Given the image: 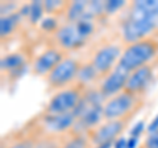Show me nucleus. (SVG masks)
I'll return each mask as SVG.
<instances>
[{
  "label": "nucleus",
  "mask_w": 158,
  "mask_h": 148,
  "mask_svg": "<svg viewBox=\"0 0 158 148\" xmlns=\"http://www.w3.org/2000/svg\"><path fill=\"white\" fill-rule=\"evenodd\" d=\"M157 27H158V15L132 7L128 17L123 23L121 34L124 41L129 44H135L144 40V37L152 33Z\"/></svg>",
  "instance_id": "obj_1"
},
{
  "label": "nucleus",
  "mask_w": 158,
  "mask_h": 148,
  "mask_svg": "<svg viewBox=\"0 0 158 148\" xmlns=\"http://www.w3.org/2000/svg\"><path fill=\"white\" fill-rule=\"evenodd\" d=\"M157 53V45L149 40H141L138 42L131 44L124 52H123L118 66L125 69L127 72H135L138 67L145 66Z\"/></svg>",
  "instance_id": "obj_2"
},
{
  "label": "nucleus",
  "mask_w": 158,
  "mask_h": 148,
  "mask_svg": "<svg viewBox=\"0 0 158 148\" xmlns=\"http://www.w3.org/2000/svg\"><path fill=\"white\" fill-rule=\"evenodd\" d=\"M135 106V94L123 91L104 103L103 115L107 120H118L125 116Z\"/></svg>",
  "instance_id": "obj_3"
},
{
  "label": "nucleus",
  "mask_w": 158,
  "mask_h": 148,
  "mask_svg": "<svg viewBox=\"0 0 158 148\" xmlns=\"http://www.w3.org/2000/svg\"><path fill=\"white\" fill-rule=\"evenodd\" d=\"M82 98L81 93L77 89H66L57 93L54 95L46 107L49 115L57 114H66V112H73V110L78 105L79 99Z\"/></svg>",
  "instance_id": "obj_4"
},
{
  "label": "nucleus",
  "mask_w": 158,
  "mask_h": 148,
  "mask_svg": "<svg viewBox=\"0 0 158 148\" xmlns=\"http://www.w3.org/2000/svg\"><path fill=\"white\" fill-rule=\"evenodd\" d=\"M79 63L73 58H63L53 70L48 74V82L53 87H61L71 82L77 77Z\"/></svg>",
  "instance_id": "obj_5"
},
{
  "label": "nucleus",
  "mask_w": 158,
  "mask_h": 148,
  "mask_svg": "<svg viewBox=\"0 0 158 148\" xmlns=\"http://www.w3.org/2000/svg\"><path fill=\"white\" fill-rule=\"evenodd\" d=\"M120 57H121L120 48L117 45H113V44H108V45L102 46L95 53L92 60V65L95 66L99 74H106L111 72L115 62L117 60H120Z\"/></svg>",
  "instance_id": "obj_6"
},
{
  "label": "nucleus",
  "mask_w": 158,
  "mask_h": 148,
  "mask_svg": "<svg viewBox=\"0 0 158 148\" xmlns=\"http://www.w3.org/2000/svg\"><path fill=\"white\" fill-rule=\"evenodd\" d=\"M129 72H127L125 69H123L121 66H116L112 72L107 74V77L104 78V81L102 82L100 91L104 94V97H115L117 94H120V91L123 89H125L128 77H129Z\"/></svg>",
  "instance_id": "obj_7"
},
{
  "label": "nucleus",
  "mask_w": 158,
  "mask_h": 148,
  "mask_svg": "<svg viewBox=\"0 0 158 148\" xmlns=\"http://www.w3.org/2000/svg\"><path fill=\"white\" fill-rule=\"evenodd\" d=\"M56 40L63 49H75L82 46L86 38L79 32L77 23H67L56 32Z\"/></svg>",
  "instance_id": "obj_8"
},
{
  "label": "nucleus",
  "mask_w": 158,
  "mask_h": 148,
  "mask_svg": "<svg viewBox=\"0 0 158 148\" xmlns=\"http://www.w3.org/2000/svg\"><path fill=\"white\" fill-rule=\"evenodd\" d=\"M125 123L118 120H108L104 124H102L92 135V143L96 146L100 144H108V143H113L116 137L121 134L124 130Z\"/></svg>",
  "instance_id": "obj_9"
},
{
  "label": "nucleus",
  "mask_w": 158,
  "mask_h": 148,
  "mask_svg": "<svg viewBox=\"0 0 158 148\" xmlns=\"http://www.w3.org/2000/svg\"><path fill=\"white\" fill-rule=\"evenodd\" d=\"M152 76H153V72H152L150 66L145 65L142 67H138L137 70L132 72L129 74L124 91L131 93V94H136V93L142 91L148 85H149Z\"/></svg>",
  "instance_id": "obj_10"
},
{
  "label": "nucleus",
  "mask_w": 158,
  "mask_h": 148,
  "mask_svg": "<svg viewBox=\"0 0 158 148\" xmlns=\"http://www.w3.org/2000/svg\"><path fill=\"white\" fill-rule=\"evenodd\" d=\"M62 60L63 58L61 52L56 50V49H49L36 58L33 63V72L36 74H40V76L49 74Z\"/></svg>",
  "instance_id": "obj_11"
},
{
  "label": "nucleus",
  "mask_w": 158,
  "mask_h": 148,
  "mask_svg": "<svg viewBox=\"0 0 158 148\" xmlns=\"http://www.w3.org/2000/svg\"><path fill=\"white\" fill-rule=\"evenodd\" d=\"M77 118L73 112H66V114H57V115H48L44 122L48 131L54 132V134H61V132L67 131L75 123Z\"/></svg>",
  "instance_id": "obj_12"
},
{
  "label": "nucleus",
  "mask_w": 158,
  "mask_h": 148,
  "mask_svg": "<svg viewBox=\"0 0 158 148\" xmlns=\"http://www.w3.org/2000/svg\"><path fill=\"white\" fill-rule=\"evenodd\" d=\"M103 107L104 106H96V105L88 103V107L86 108V111L81 115V118H78L77 122L81 123L85 127V130L98 126L102 118H104V115H103Z\"/></svg>",
  "instance_id": "obj_13"
},
{
  "label": "nucleus",
  "mask_w": 158,
  "mask_h": 148,
  "mask_svg": "<svg viewBox=\"0 0 158 148\" xmlns=\"http://www.w3.org/2000/svg\"><path fill=\"white\" fill-rule=\"evenodd\" d=\"M20 20H21V15L19 12L8 15V16H3L0 19V36L3 38L8 37L13 32V29L19 25Z\"/></svg>",
  "instance_id": "obj_14"
},
{
  "label": "nucleus",
  "mask_w": 158,
  "mask_h": 148,
  "mask_svg": "<svg viewBox=\"0 0 158 148\" xmlns=\"http://www.w3.org/2000/svg\"><path fill=\"white\" fill-rule=\"evenodd\" d=\"M24 62H25V58H24L23 54L11 53V54H8V56L2 58V61H0V67H2V70L15 72V70H17V69L25 65Z\"/></svg>",
  "instance_id": "obj_15"
},
{
  "label": "nucleus",
  "mask_w": 158,
  "mask_h": 148,
  "mask_svg": "<svg viewBox=\"0 0 158 148\" xmlns=\"http://www.w3.org/2000/svg\"><path fill=\"white\" fill-rule=\"evenodd\" d=\"M88 2L86 0H81V2H73L67 9V19L70 23H77L79 20H83L86 15V8H87Z\"/></svg>",
  "instance_id": "obj_16"
},
{
  "label": "nucleus",
  "mask_w": 158,
  "mask_h": 148,
  "mask_svg": "<svg viewBox=\"0 0 158 148\" xmlns=\"http://www.w3.org/2000/svg\"><path fill=\"white\" fill-rule=\"evenodd\" d=\"M98 74H99L98 70L91 62V63H85V65L79 66V70L77 73L75 78L79 83H82V85H88V83H91L98 77Z\"/></svg>",
  "instance_id": "obj_17"
},
{
  "label": "nucleus",
  "mask_w": 158,
  "mask_h": 148,
  "mask_svg": "<svg viewBox=\"0 0 158 148\" xmlns=\"http://www.w3.org/2000/svg\"><path fill=\"white\" fill-rule=\"evenodd\" d=\"M31 12H29V20L32 24H37L42 17V13L45 12L44 8V2H32L29 4Z\"/></svg>",
  "instance_id": "obj_18"
},
{
  "label": "nucleus",
  "mask_w": 158,
  "mask_h": 148,
  "mask_svg": "<svg viewBox=\"0 0 158 148\" xmlns=\"http://www.w3.org/2000/svg\"><path fill=\"white\" fill-rule=\"evenodd\" d=\"M132 7L158 15V0H137L132 4Z\"/></svg>",
  "instance_id": "obj_19"
},
{
  "label": "nucleus",
  "mask_w": 158,
  "mask_h": 148,
  "mask_svg": "<svg viewBox=\"0 0 158 148\" xmlns=\"http://www.w3.org/2000/svg\"><path fill=\"white\" fill-rule=\"evenodd\" d=\"M62 148H87V140L86 137H83L82 135L74 136L71 140H69Z\"/></svg>",
  "instance_id": "obj_20"
},
{
  "label": "nucleus",
  "mask_w": 158,
  "mask_h": 148,
  "mask_svg": "<svg viewBox=\"0 0 158 148\" xmlns=\"http://www.w3.org/2000/svg\"><path fill=\"white\" fill-rule=\"evenodd\" d=\"M124 6L125 2H123V0H108V2H106V13L112 15Z\"/></svg>",
  "instance_id": "obj_21"
},
{
  "label": "nucleus",
  "mask_w": 158,
  "mask_h": 148,
  "mask_svg": "<svg viewBox=\"0 0 158 148\" xmlns=\"http://www.w3.org/2000/svg\"><path fill=\"white\" fill-rule=\"evenodd\" d=\"M57 27H58V20L56 17H46V19H44L42 23H41V28L46 32L56 31Z\"/></svg>",
  "instance_id": "obj_22"
},
{
  "label": "nucleus",
  "mask_w": 158,
  "mask_h": 148,
  "mask_svg": "<svg viewBox=\"0 0 158 148\" xmlns=\"http://www.w3.org/2000/svg\"><path fill=\"white\" fill-rule=\"evenodd\" d=\"M62 6H63V3L57 2V0H46V2H44V8H45V12H48V13L56 12L57 9H59Z\"/></svg>",
  "instance_id": "obj_23"
},
{
  "label": "nucleus",
  "mask_w": 158,
  "mask_h": 148,
  "mask_svg": "<svg viewBox=\"0 0 158 148\" xmlns=\"http://www.w3.org/2000/svg\"><path fill=\"white\" fill-rule=\"evenodd\" d=\"M144 148H158V131L148 135Z\"/></svg>",
  "instance_id": "obj_24"
},
{
  "label": "nucleus",
  "mask_w": 158,
  "mask_h": 148,
  "mask_svg": "<svg viewBox=\"0 0 158 148\" xmlns=\"http://www.w3.org/2000/svg\"><path fill=\"white\" fill-rule=\"evenodd\" d=\"M144 128H145V122L144 120H140L138 123H136L133 128L129 131V134L132 137H140V135L144 132Z\"/></svg>",
  "instance_id": "obj_25"
},
{
  "label": "nucleus",
  "mask_w": 158,
  "mask_h": 148,
  "mask_svg": "<svg viewBox=\"0 0 158 148\" xmlns=\"http://www.w3.org/2000/svg\"><path fill=\"white\" fill-rule=\"evenodd\" d=\"M16 4L15 3H6V4H2V17L3 16H8V15H12L16 11Z\"/></svg>",
  "instance_id": "obj_26"
},
{
  "label": "nucleus",
  "mask_w": 158,
  "mask_h": 148,
  "mask_svg": "<svg viewBox=\"0 0 158 148\" xmlns=\"http://www.w3.org/2000/svg\"><path fill=\"white\" fill-rule=\"evenodd\" d=\"M9 148H33V143L31 140H23V141H19L16 144L11 146Z\"/></svg>",
  "instance_id": "obj_27"
},
{
  "label": "nucleus",
  "mask_w": 158,
  "mask_h": 148,
  "mask_svg": "<svg viewBox=\"0 0 158 148\" xmlns=\"http://www.w3.org/2000/svg\"><path fill=\"white\" fill-rule=\"evenodd\" d=\"M128 146V139L125 137H118L113 141V148H127Z\"/></svg>",
  "instance_id": "obj_28"
},
{
  "label": "nucleus",
  "mask_w": 158,
  "mask_h": 148,
  "mask_svg": "<svg viewBox=\"0 0 158 148\" xmlns=\"http://www.w3.org/2000/svg\"><path fill=\"white\" fill-rule=\"evenodd\" d=\"M158 131V114L156 115V118H153V120L149 126H148V132L149 134H153V132Z\"/></svg>",
  "instance_id": "obj_29"
},
{
  "label": "nucleus",
  "mask_w": 158,
  "mask_h": 148,
  "mask_svg": "<svg viewBox=\"0 0 158 148\" xmlns=\"http://www.w3.org/2000/svg\"><path fill=\"white\" fill-rule=\"evenodd\" d=\"M29 12H31V7L27 6V4H24L21 7V9L19 11V13L21 15V16H29Z\"/></svg>",
  "instance_id": "obj_30"
},
{
  "label": "nucleus",
  "mask_w": 158,
  "mask_h": 148,
  "mask_svg": "<svg viewBox=\"0 0 158 148\" xmlns=\"http://www.w3.org/2000/svg\"><path fill=\"white\" fill-rule=\"evenodd\" d=\"M137 143H138V137H129L128 139V146H127V148H136V146H137Z\"/></svg>",
  "instance_id": "obj_31"
},
{
  "label": "nucleus",
  "mask_w": 158,
  "mask_h": 148,
  "mask_svg": "<svg viewBox=\"0 0 158 148\" xmlns=\"http://www.w3.org/2000/svg\"><path fill=\"white\" fill-rule=\"evenodd\" d=\"M113 147V143H108V144H100V146H96L95 148H111Z\"/></svg>",
  "instance_id": "obj_32"
}]
</instances>
